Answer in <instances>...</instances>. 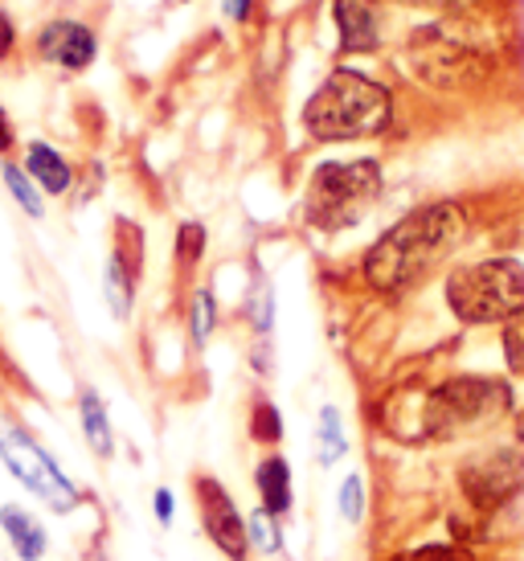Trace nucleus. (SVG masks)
<instances>
[{
  "label": "nucleus",
  "mask_w": 524,
  "mask_h": 561,
  "mask_svg": "<svg viewBox=\"0 0 524 561\" xmlns=\"http://www.w3.org/2000/svg\"><path fill=\"white\" fill-rule=\"evenodd\" d=\"M463 234H467V214L455 202L422 205L373 242L365 254V279L377 291H401L422 275H431L459 247Z\"/></svg>",
  "instance_id": "obj_1"
},
{
  "label": "nucleus",
  "mask_w": 524,
  "mask_h": 561,
  "mask_svg": "<svg viewBox=\"0 0 524 561\" xmlns=\"http://www.w3.org/2000/svg\"><path fill=\"white\" fill-rule=\"evenodd\" d=\"M394 103L381 82L365 79L356 70H337L320 82V91L308 99L304 107V127L316 140H361V136H377L386 131Z\"/></svg>",
  "instance_id": "obj_2"
},
{
  "label": "nucleus",
  "mask_w": 524,
  "mask_h": 561,
  "mask_svg": "<svg viewBox=\"0 0 524 561\" xmlns=\"http://www.w3.org/2000/svg\"><path fill=\"white\" fill-rule=\"evenodd\" d=\"M381 193V164L377 160H328L311 172L304 193V214L316 230H349L365 218Z\"/></svg>",
  "instance_id": "obj_3"
},
{
  "label": "nucleus",
  "mask_w": 524,
  "mask_h": 561,
  "mask_svg": "<svg viewBox=\"0 0 524 561\" xmlns=\"http://www.w3.org/2000/svg\"><path fill=\"white\" fill-rule=\"evenodd\" d=\"M447 304L463 324H500L524 316V266L512 259H483L459 266L447 279Z\"/></svg>",
  "instance_id": "obj_4"
},
{
  "label": "nucleus",
  "mask_w": 524,
  "mask_h": 561,
  "mask_svg": "<svg viewBox=\"0 0 524 561\" xmlns=\"http://www.w3.org/2000/svg\"><path fill=\"white\" fill-rule=\"evenodd\" d=\"M509 405L512 393L504 381H495V377H455V381H443V386H434L426 393V402H422V435H471V431L495 426L509 414Z\"/></svg>",
  "instance_id": "obj_5"
},
{
  "label": "nucleus",
  "mask_w": 524,
  "mask_h": 561,
  "mask_svg": "<svg viewBox=\"0 0 524 561\" xmlns=\"http://www.w3.org/2000/svg\"><path fill=\"white\" fill-rule=\"evenodd\" d=\"M0 459L16 483H25L33 496H42L54 513H75L78 508V488L62 476V468L54 463V455L16 422L0 419Z\"/></svg>",
  "instance_id": "obj_6"
},
{
  "label": "nucleus",
  "mask_w": 524,
  "mask_h": 561,
  "mask_svg": "<svg viewBox=\"0 0 524 561\" xmlns=\"http://www.w3.org/2000/svg\"><path fill=\"white\" fill-rule=\"evenodd\" d=\"M410 58H414L418 70L431 82L443 79V87H455L459 79H467V70H479V66H483V54H479L467 37H459L451 25L418 30L414 46H410Z\"/></svg>",
  "instance_id": "obj_7"
},
{
  "label": "nucleus",
  "mask_w": 524,
  "mask_h": 561,
  "mask_svg": "<svg viewBox=\"0 0 524 561\" xmlns=\"http://www.w3.org/2000/svg\"><path fill=\"white\" fill-rule=\"evenodd\" d=\"M193 492H197L205 537H209L230 561H247V553H250L247 520H242V513H238V504L226 496V488H221L217 480H209V476H201V480H193Z\"/></svg>",
  "instance_id": "obj_8"
},
{
  "label": "nucleus",
  "mask_w": 524,
  "mask_h": 561,
  "mask_svg": "<svg viewBox=\"0 0 524 561\" xmlns=\"http://www.w3.org/2000/svg\"><path fill=\"white\" fill-rule=\"evenodd\" d=\"M521 483H524V443L495 447L483 459H471L467 471H463V488L479 504H495V500L512 496Z\"/></svg>",
  "instance_id": "obj_9"
},
{
  "label": "nucleus",
  "mask_w": 524,
  "mask_h": 561,
  "mask_svg": "<svg viewBox=\"0 0 524 561\" xmlns=\"http://www.w3.org/2000/svg\"><path fill=\"white\" fill-rule=\"evenodd\" d=\"M33 49H37V58H42V62L78 75V70H87V66L94 62V54H99V37H94L91 25H82V21H66L62 16V21H49V25L37 30Z\"/></svg>",
  "instance_id": "obj_10"
},
{
  "label": "nucleus",
  "mask_w": 524,
  "mask_h": 561,
  "mask_svg": "<svg viewBox=\"0 0 524 561\" xmlns=\"http://www.w3.org/2000/svg\"><path fill=\"white\" fill-rule=\"evenodd\" d=\"M332 16H337L340 46L349 49V54L377 49V42H381V13H377L373 0H337Z\"/></svg>",
  "instance_id": "obj_11"
},
{
  "label": "nucleus",
  "mask_w": 524,
  "mask_h": 561,
  "mask_svg": "<svg viewBox=\"0 0 524 561\" xmlns=\"http://www.w3.org/2000/svg\"><path fill=\"white\" fill-rule=\"evenodd\" d=\"M0 529L9 537V546L21 561H42L49 553V537L42 529V520L25 508H16V504H4L0 508Z\"/></svg>",
  "instance_id": "obj_12"
},
{
  "label": "nucleus",
  "mask_w": 524,
  "mask_h": 561,
  "mask_svg": "<svg viewBox=\"0 0 524 561\" xmlns=\"http://www.w3.org/2000/svg\"><path fill=\"white\" fill-rule=\"evenodd\" d=\"M25 172H30L37 188L49 193V197H62L66 188L75 185V169H70V160L58 152V148H49V144L33 140L25 148Z\"/></svg>",
  "instance_id": "obj_13"
},
{
  "label": "nucleus",
  "mask_w": 524,
  "mask_h": 561,
  "mask_svg": "<svg viewBox=\"0 0 524 561\" xmlns=\"http://www.w3.org/2000/svg\"><path fill=\"white\" fill-rule=\"evenodd\" d=\"M254 483H259V496L266 513L275 516L292 513V468H287V459L266 455L259 468H254Z\"/></svg>",
  "instance_id": "obj_14"
},
{
  "label": "nucleus",
  "mask_w": 524,
  "mask_h": 561,
  "mask_svg": "<svg viewBox=\"0 0 524 561\" xmlns=\"http://www.w3.org/2000/svg\"><path fill=\"white\" fill-rule=\"evenodd\" d=\"M78 419H82V435L91 443V451L99 459H111L115 455V435H111V419H107V405L94 390L78 393Z\"/></svg>",
  "instance_id": "obj_15"
},
{
  "label": "nucleus",
  "mask_w": 524,
  "mask_h": 561,
  "mask_svg": "<svg viewBox=\"0 0 524 561\" xmlns=\"http://www.w3.org/2000/svg\"><path fill=\"white\" fill-rule=\"evenodd\" d=\"M136 275L127 271L119 259H107V271H103V296L111 304V316L115 320H127L132 316V304H136Z\"/></svg>",
  "instance_id": "obj_16"
},
{
  "label": "nucleus",
  "mask_w": 524,
  "mask_h": 561,
  "mask_svg": "<svg viewBox=\"0 0 524 561\" xmlns=\"http://www.w3.org/2000/svg\"><path fill=\"white\" fill-rule=\"evenodd\" d=\"M0 176H4V188L13 193V202L30 214V218H42L46 214V202H42V188H37V181H33L25 169H16L13 160H4V169H0Z\"/></svg>",
  "instance_id": "obj_17"
},
{
  "label": "nucleus",
  "mask_w": 524,
  "mask_h": 561,
  "mask_svg": "<svg viewBox=\"0 0 524 561\" xmlns=\"http://www.w3.org/2000/svg\"><path fill=\"white\" fill-rule=\"evenodd\" d=\"M344 451H349V438L340 431V414L332 405H324V410H320V431H316V459H320L324 468H332Z\"/></svg>",
  "instance_id": "obj_18"
},
{
  "label": "nucleus",
  "mask_w": 524,
  "mask_h": 561,
  "mask_svg": "<svg viewBox=\"0 0 524 561\" xmlns=\"http://www.w3.org/2000/svg\"><path fill=\"white\" fill-rule=\"evenodd\" d=\"M111 259H119V263L139 279V271H144V234H139L136 221H127V218L115 221V247H111Z\"/></svg>",
  "instance_id": "obj_19"
},
{
  "label": "nucleus",
  "mask_w": 524,
  "mask_h": 561,
  "mask_svg": "<svg viewBox=\"0 0 524 561\" xmlns=\"http://www.w3.org/2000/svg\"><path fill=\"white\" fill-rule=\"evenodd\" d=\"M217 328V304H214V291L209 287H201L197 296H193V312H189V332H193V344H205L214 336Z\"/></svg>",
  "instance_id": "obj_20"
},
{
  "label": "nucleus",
  "mask_w": 524,
  "mask_h": 561,
  "mask_svg": "<svg viewBox=\"0 0 524 561\" xmlns=\"http://www.w3.org/2000/svg\"><path fill=\"white\" fill-rule=\"evenodd\" d=\"M247 537L250 546L262 549V553H275L278 546H283V537H278V516L266 513V508H259V513L247 520Z\"/></svg>",
  "instance_id": "obj_21"
},
{
  "label": "nucleus",
  "mask_w": 524,
  "mask_h": 561,
  "mask_svg": "<svg viewBox=\"0 0 524 561\" xmlns=\"http://www.w3.org/2000/svg\"><path fill=\"white\" fill-rule=\"evenodd\" d=\"M250 435L259 438V443H278L283 438V419H278V410L266 398L254 405V414H250Z\"/></svg>",
  "instance_id": "obj_22"
},
{
  "label": "nucleus",
  "mask_w": 524,
  "mask_h": 561,
  "mask_svg": "<svg viewBox=\"0 0 524 561\" xmlns=\"http://www.w3.org/2000/svg\"><path fill=\"white\" fill-rule=\"evenodd\" d=\"M201 254H205V226H201V221H185V226L176 230V263L193 266Z\"/></svg>",
  "instance_id": "obj_23"
},
{
  "label": "nucleus",
  "mask_w": 524,
  "mask_h": 561,
  "mask_svg": "<svg viewBox=\"0 0 524 561\" xmlns=\"http://www.w3.org/2000/svg\"><path fill=\"white\" fill-rule=\"evenodd\" d=\"M250 324H254L259 336H266L271 324H275V296H271V283L266 279H262L259 287H254V296H250Z\"/></svg>",
  "instance_id": "obj_24"
},
{
  "label": "nucleus",
  "mask_w": 524,
  "mask_h": 561,
  "mask_svg": "<svg viewBox=\"0 0 524 561\" xmlns=\"http://www.w3.org/2000/svg\"><path fill=\"white\" fill-rule=\"evenodd\" d=\"M340 513L349 525H361V516H365V480L361 476H349L340 488Z\"/></svg>",
  "instance_id": "obj_25"
},
{
  "label": "nucleus",
  "mask_w": 524,
  "mask_h": 561,
  "mask_svg": "<svg viewBox=\"0 0 524 561\" xmlns=\"http://www.w3.org/2000/svg\"><path fill=\"white\" fill-rule=\"evenodd\" d=\"M504 357L516 374H524V316L509 320V328H504Z\"/></svg>",
  "instance_id": "obj_26"
},
{
  "label": "nucleus",
  "mask_w": 524,
  "mask_h": 561,
  "mask_svg": "<svg viewBox=\"0 0 524 561\" xmlns=\"http://www.w3.org/2000/svg\"><path fill=\"white\" fill-rule=\"evenodd\" d=\"M13 49H16V25L9 13H0V66L13 58Z\"/></svg>",
  "instance_id": "obj_27"
},
{
  "label": "nucleus",
  "mask_w": 524,
  "mask_h": 561,
  "mask_svg": "<svg viewBox=\"0 0 524 561\" xmlns=\"http://www.w3.org/2000/svg\"><path fill=\"white\" fill-rule=\"evenodd\" d=\"M16 148V127H13V119H9V111L0 107V157H9Z\"/></svg>",
  "instance_id": "obj_28"
},
{
  "label": "nucleus",
  "mask_w": 524,
  "mask_h": 561,
  "mask_svg": "<svg viewBox=\"0 0 524 561\" xmlns=\"http://www.w3.org/2000/svg\"><path fill=\"white\" fill-rule=\"evenodd\" d=\"M152 500H156V520H160V525H172V492L169 488H160Z\"/></svg>",
  "instance_id": "obj_29"
},
{
  "label": "nucleus",
  "mask_w": 524,
  "mask_h": 561,
  "mask_svg": "<svg viewBox=\"0 0 524 561\" xmlns=\"http://www.w3.org/2000/svg\"><path fill=\"white\" fill-rule=\"evenodd\" d=\"M250 4H254V0H226V13H230L233 21H247Z\"/></svg>",
  "instance_id": "obj_30"
},
{
  "label": "nucleus",
  "mask_w": 524,
  "mask_h": 561,
  "mask_svg": "<svg viewBox=\"0 0 524 561\" xmlns=\"http://www.w3.org/2000/svg\"><path fill=\"white\" fill-rule=\"evenodd\" d=\"M406 4H426V9H463L471 0H406Z\"/></svg>",
  "instance_id": "obj_31"
}]
</instances>
